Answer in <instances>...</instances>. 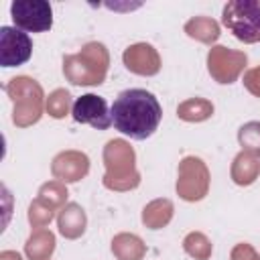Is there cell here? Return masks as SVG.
I'll return each mask as SVG.
<instances>
[{
	"instance_id": "cell-1",
	"label": "cell",
	"mask_w": 260,
	"mask_h": 260,
	"mask_svg": "<svg viewBox=\"0 0 260 260\" xmlns=\"http://www.w3.org/2000/svg\"><path fill=\"white\" fill-rule=\"evenodd\" d=\"M162 120V108L154 93L142 87H130L116 95L112 104V124L114 128L132 138H150Z\"/></svg>"
},
{
	"instance_id": "cell-2",
	"label": "cell",
	"mask_w": 260,
	"mask_h": 260,
	"mask_svg": "<svg viewBox=\"0 0 260 260\" xmlns=\"http://www.w3.org/2000/svg\"><path fill=\"white\" fill-rule=\"evenodd\" d=\"M221 24L242 43H260V0H230Z\"/></svg>"
},
{
	"instance_id": "cell-3",
	"label": "cell",
	"mask_w": 260,
	"mask_h": 260,
	"mask_svg": "<svg viewBox=\"0 0 260 260\" xmlns=\"http://www.w3.org/2000/svg\"><path fill=\"white\" fill-rule=\"evenodd\" d=\"M10 18L24 32H45L53 26V8L47 0H16L10 4Z\"/></svg>"
},
{
	"instance_id": "cell-4",
	"label": "cell",
	"mask_w": 260,
	"mask_h": 260,
	"mask_svg": "<svg viewBox=\"0 0 260 260\" xmlns=\"http://www.w3.org/2000/svg\"><path fill=\"white\" fill-rule=\"evenodd\" d=\"M32 55V39L16 26H0V65L18 67Z\"/></svg>"
},
{
	"instance_id": "cell-5",
	"label": "cell",
	"mask_w": 260,
	"mask_h": 260,
	"mask_svg": "<svg viewBox=\"0 0 260 260\" xmlns=\"http://www.w3.org/2000/svg\"><path fill=\"white\" fill-rule=\"evenodd\" d=\"M71 118L77 124H89L95 130H108L112 126V108L102 95H79L71 106Z\"/></svg>"
}]
</instances>
